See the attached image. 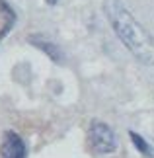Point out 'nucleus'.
I'll use <instances>...</instances> for the list:
<instances>
[{"label":"nucleus","mask_w":154,"mask_h":158,"mask_svg":"<svg viewBox=\"0 0 154 158\" xmlns=\"http://www.w3.org/2000/svg\"><path fill=\"white\" fill-rule=\"evenodd\" d=\"M103 14H106L109 26L119 37V41L129 49L139 63L146 66L154 64V39L150 33L140 26L129 8L121 0H106L103 2Z\"/></svg>","instance_id":"1"},{"label":"nucleus","mask_w":154,"mask_h":158,"mask_svg":"<svg viewBox=\"0 0 154 158\" xmlns=\"http://www.w3.org/2000/svg\"><path fill=\"white\" fill-rule=\"evenodd\" d=\"M88 147L94 154H111L117 148L115 131L107 123L94 119L88 127Z\"/></svg>","instance_id":"2"},{"label":"nucleus","mask_w":154,"mask_h":158,"mask_svg":"<svg viewBox=\"0 0 154 158\" xmlns=\"http://www.w3.org/2000/svg\"><path fill=\"white\" fill-rule=\"evenodd\" d=\"M0 158H27L23 139L16 131H6L0 141Z\"/></svg>","instance_id":"3"},{"label":"nucleus","mask_w":154,"mask_h":158,"mask_svg":"<svg viewBox=\"0 0 154 158\" xmlns=\"http://www.w3.org/2000/svg\"><path fill=\"white\" fill-rule=\"evenodd\" d=\"M29 43L35 45L37 49H41L45 55H49V57H51V60H55V63H63V60H65L63 51H60L59 47L53 43V41L41 37V35H31V37H29Z\"/></svg>","instance_id":"4"},{"label":"nucleus","mask_w":154,"mask_h":158,"mask_svg":"<svg viewBox=\"0 0 154 158\" xmlns=\"http://www.w3.org/2000/svg\"><path fill=\"white\" fill-rule=\"evenodd\" d=\"M129 137H131V141H133V144H135V148H137L143 156H146V158H154V148L144 141V137H143V135H139V133H135V131H129Z\"/></svg>","instance_id":"5"},{"label":"nucleus","mask_w":154,"mask_h":158,"mask_svg":"<svg viewBox=\"0 0 154 158\" xmlns=\"http://www.w3.org/2000/svg\"><path fill=\"white\" fill-rule=\"evenodd\" d=\"M45 2H47L49 6H55V4H57V2H59V0H45Z\"/></svg>","instance_id":"6"}]
</instances>
